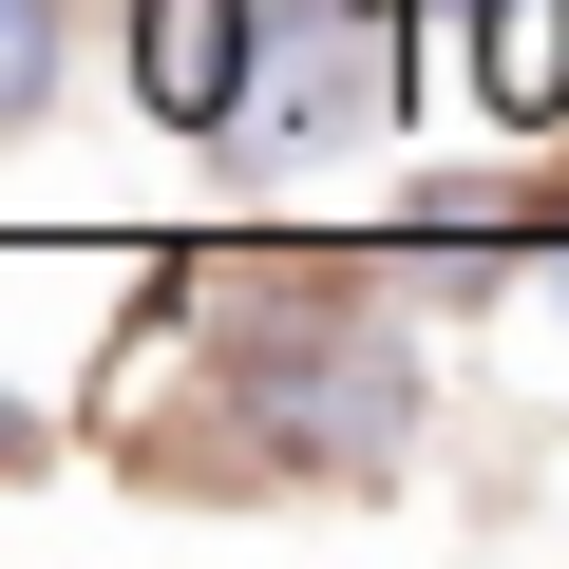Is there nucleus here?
Masks as SVG:
<instances>
[{"mask_svg": "<svg viewBox=\"0 0 569 569\" xmlns=\"http://www.w3.org/2000/svg\"><path fill=\"white\" fill-rule=\"evenodd\" d=\"M133 323L209 380L190 418L114 437L152 493H380L418 456V323L342 247H190L133 284Z\"/></svg>", "mask_w": 569, "mask_h": 569, "instance_id": "nucleus-1", "label": "nucleus"}, {"mask_svg": "<svg viewBox=\"0 0 569 569\" xmlns=\"http://www.w3.org/2000/svg\"><path fill=\"white\" fill-rule=\"evenodd\" d=\"M133 96L209 152H247L266 114V0H133Z\"/></svg>", "mask_w": 569, "mask_h": 569, "instance_id": "nucleus-2", "label": "nucleus"}, {"mask_svg": "<svg viewBox=\"0 0 569 569\" xmlns=\"http://www.w3.org/2000/svg\"><path fill=\"white\" fill-rule=\"evenodd\" d=\"M456 77L493 133H569V0H456Z\"/></svg>", "mask_w": 569, "mask_h": 569, "instance_id": "nucleus-3", "label": "nucleus"}, {"mask_svg": "<svg viewBox=\"0 0 569 569\" xmlns=\"http://www.w3.org/2000/svg\"><path fill=\"white\" fill-rule=\"evenodd\" d=\"M58 58H77V0H0V133L58 114Z\"/></svg>", "mask_w": 569, "mask_h": 569, "instance_id": "nucleus-4", "label": "nucleus"}, {"mask_svg": "<svg viewBox=\"0 0 569 569\" xmlns=\"http://www.w3.org/2000/svg\"><path fill=\"white\" fill-rule=\"evenodd\" d=\"M20 475H58V418H39L20 380H0V493H20Z\"/></svg>", "mask_w": 569, "mask_h": 569, "instance_id": "nucleus-5", "label": "nucleus"}, {"mask_svg": "<svg viewBox=\"0 0 569 569\" xmlns=\"http://www.w3.org/2000/svg\"><path fill=\"white\" fill-rule=\"evenodd\" d=\"M550 284H569V228H550Z\"/></svg>", "mask_w": 569, "mask_h": 569, "instance_id": "nucleus-6", "label": "nucleus"}]
</instances>
